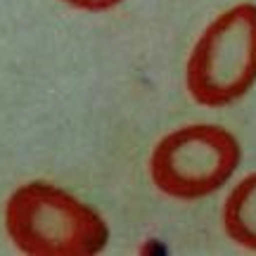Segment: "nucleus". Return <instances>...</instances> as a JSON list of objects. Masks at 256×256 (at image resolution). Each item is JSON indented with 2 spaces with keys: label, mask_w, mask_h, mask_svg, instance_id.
Here are the masks:
<instances>
[{
  "label": "nucleus",
  "mask_w": 256,
  "mask_h": 256,
  "mask_svg": "<svg viewBox=\"0 0 256 256\" xmlns=\"http://www.w3.org/2000/svg\"><path fill=\"white\" fill-rule=\"evenodd\" d=\"M5 230L28 256H92L110 242L98 211L46 180L19 185L5 204Z\"/></svg>",
  "instance_id": "nucleus-1"
},
{
  "label": "nucleus",
  "mask_w": 256,
  "mask_h": 256,
  "mask_svg": "<svg viewBox=\"0 0 256 256\" xmlns=\"http://www.w3.org/2000/svg\"><path fill=\"white\" fill-rule=\"evenodd\" d=\"M256 83V5L238 2L202 31L185 64V88L202 107H228Z\"/></svg>",
  "instance_id": "nucleus-2"
},
{
  "label": "nucleus",
  "mask_w": 256,
  "mask_h": 256,
  "mask_svg": "<svg viewBox=\"0 0 256 256\" xmlns=\"http://www.w3.org/2000/svg\"><path fill=\"white\" fill-rule=\"evenodd\" d=\"M238 138L216 124H190L166 133L150 154V178L159 192L180 202L209 197L238 171Z\"/></svg>",
  "instance_id": "nucleus-3"
},
{
  "label": "nucleus",
  "mask_w": 256,
  "mask_h": 256,
  "mask_svg": "<svg viewBox=\"0 0 256 256\" xmlns=\"http://www.w3.org/2000/svg\"><path fill=\"white\" fill-rule=\"evenodd\" d=\"M223 230L235 244L256 252V174L230 190L223 204Z\"/></svg>",
  "instance_id": "nucleus-4"
},
{
  "label": "nucleus",
  "mask_w": 256,
  "mask_h": 256,
  "mask_svg": "<svg viewBox=\"0 0 256 256\" xmlns=\"http://www.w3.org/2000/svg\"><path fill=\"white\" fill-rule=\"evenodd\" d=\"M62 2L72 5L76 10H83V12H104V10L121 5L124 0H62Z\"/></svg>",
  "instance_id": "nucleus-5"
}]
</instances>
